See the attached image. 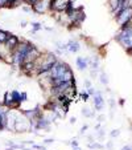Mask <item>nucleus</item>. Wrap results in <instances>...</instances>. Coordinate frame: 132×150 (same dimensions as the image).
Wrapping results in <instances>:
<instances>
[{
	"mask_svg": "<svg viewBox=\"0 0 132 150\" xmlns=\"http://www.w3.org/2000/svg\"><path fill=\"white\" fill-rule=\"evenodd\" d=\"M99 81H101L104 86L108 85V76H107L106 72H101V74H99Z\"/></svg>",
	"mask_w": 132,
	"mask_h": 150,
	"instance_id": "f8f14e48",
	"label": "nucleus"
},
{
	"mask_svg": "<svg viewBox=\"0 0 132 150\" xmlns=\"http://www.w3.org/2000/svg\"><path fill=\"white\" fill-rule=\"evenodd\" d=\"M6 150H15V149H13V147H7Z\"/></svg>",
	"mask_w": 132,
	"mask_h": 150,
	"instance_id": "4c0bfd02",
	"label": "nucleus"
},
{
	"mask_svg": "<svg viewBox=\"0 0 132 150\" xmlns=\"http://www.w3.org/2000/svg\"><path fill=\"white\" fill-rule=\"evenodd\" d=\"M73 150H82V149L79 146H77V147H73Z\"/></svg>",
	"mask_w": 132,
	"mask_h": 150,
	"instance_id": "f704fd0d",
	"label": "nucleus"
},
{
	"mask_svg": "<svg viewBox=\"0 0 132 150\" xmlns=\"http://www.w3.org/2000/svg\"><path fill=\"white\" fill-rule=\"evenodd\" d=\"M68 145H70L71 147H77V146H79V144H78V141H77V139H71L70 142H68Z\"/></svg>",
	"mask_w": 132,
	"mask_h": 150,
	"instance_id": "4be33fe9",
	"label": "nucleus"
},
{
	"mask_svg": "<svg viewBox=\"0 0 132 150\" xmlns=\"http://www.w3.org/2000/svg\"><path fill=\"white\" fill-rule=\"evenodd\" d=\"M87 93H89V96H94V93H95V88H93V86H91V88H87Z\"/></svg>",
	"mask_w": 132,
	"mask_h": 150,
	"instance_id": "b1692460",
	"label": "nucleus"
},
{
	"mask_svg": "<svg viewBox=\"0 0 132 150\" xmlns=\"http://www.w3.org/2000/svg\"><path fill=\"white\" fill-rule=\"evenodd\" d=\"M104 118H106V116H104V114H101V116L98 117V122H99V124H101V122H103Z\"/></svg>",
	"mask_w": 132,
	"mask_h": 150,
	"instance_id": "c85d7f7f",
	"label": "nucleus"
},
{
	"mask_svg": "<svg viewBox=\"0 0 132 150\" xmlns=\"http://www.w3.org/2000/svg\"><path fill=\"white\" fill-rule=\"evenodd\" d=\"M87 147H89V149H91V150H102V149H104L103 145L99 144V142H95V141L89 142V144H87Z\"/></svg>",
	"mask_w": 132,
	"mask_h": 150,
	"instance_id": "9d476101",
	"label": "nucleus"
},
{
	"mask_svg": "<svg viewBox=\"0 0 132 150\" xmlns=\"http://www.w3.org/2000/svg\"><path fill=\"white\" fill-rule=\"evenodd\" d=\"M20 41H21V40H20L19 36H16V35L11 33V35L8 36V39H7V41L3 44V47L6 48L7 52H12V51H15V49L19 47Z\"/></svg>",
	"mask_w": 132,
	"mask_h": 150,
	"instance_id": "20e7f679",
	"label": "nucleus"
},
{
	"mask_svg": "<svg viewBox=\"0 0 132 150\" xmlns=\"http://www.w3.org/2000/svg\"><path fill=\"white\" fill-rule=\"evenodd\" d=\"M85 86H86V89L87 88H91L93 85H91V81L90 80H85Z\"/></svg>",
	"mask_w": 132,
	"mask_h": 150,
	"instance_id": "bb28decb",
	"label": "nucleus"
},
{
	"mask_svg": "<svg viewBox=\"0 0 132 150\" xmlns=\"http://www.w3.org/2000/svg\"><path fill=\"white\" fill-rule=\"evenodd\" d=\"M93 102H94V108H95L96 112H102L104 108V97L103 93L101 91H95L93 96Z\"/></svg>",
	"mask_w": 132,
	"mask_h": 150,
	"instance_id": "39448f33",
	"label": "nucleus"
},
{
	"mask_svg": "<svg viewBox=\"0 0 132 150\" xmlns=\"http://www.w3.org/2000/svg\"><path fill=\"white\" fill-rule=\"evenodd\" d=\"M50 3H52V0H41L36 6L32 7V9H33V12L37 15H44V13H46V12H52Z\"/></svg>",
	"mask_w": 132,
	"mask_h": 150,
	"instance_id": "7ed1b4c3",
	"label": "nucleus"
},
{
	"mask_svg": "<svg viewBox=\"0 0 132 150\" xmlns=\"http://www.w3.org/2000/svg\"><path fill=\"white\" fill-rule=\"evenodd\" d=\"M21 1H23L24 4H28V1H29V0H21Z\"/></svg>",
	"mask_w": 132,
	"mask_h": 150,
	"instance_id": "e433bc0d",
	"label": "nucleus"
},
{
	"mask_svg": "<svg viewBox=\"0 0 132 150\" xmlns=\"http://www.w3.org/2000/svg\"><path fill=\"white\" fill-rule=\"evenodd\" d=\"M9 96H11L12 101L15 102L16 105H19V106H21V96H20V92L16 91V89H13V91L9 92Z\"/></svg>",
	"mask_w": 132,
	"mask_h": 150,
	"instance_id": "1a4fd4ad",
	"label": "nucleus"
},
{
	"mask_svg": "<svg viewBox=\"0 0 132 150\" xmlns=\"http://www.w3.org/2000/svg\"><path fill=\"white\" fill-rule=\"evenodd\" d=\"M69 122H70L71 125H74V124H75V122H77V118H75V117H71V118H70V121H69Z\"/></svg>",
	"mask_w": 132,
	"mask_h": 150,
	"instance_id": "473e14b6",
	"label": "nucleus"
},
{
	"mask_svg": "<svg viewBox=\"0 0 132 150\" xmlns=\"http://www.w3.org/2000/svg\"><path fill=\"white\" fill-rule=\"evenodd\" d=\"M119 105H120V106H123V105L124 104H126V100H124V98H119Z\"/></svg>",
	"mask_w": 132,
	"mask_h": 150,
	"instance_id": "7c9ffc66",
	"label": "nucleus"
},
{
	"mask_svg": "<svg viewBox=\"0 0 132 150\" xmlns=\"http://www.w3.org/2000/svg\"><path fill=\"white\" fill-rule=\"evenodd\" d=\"M79 98L82 100V101H89V98H90V96H89V93H87V92H81V93H79Z\"/></svg>",
	"mask_w": 132,
	"mask_h": 150,
	"instance_id": "f3484780",
	"label": "nucleus"
},
{
	"mask_svg": "<svg viewBox=\"0 0 132 150\" xmlns=\"http://www.w3.org/2000/svg\"><path fill=\"white\" fill-rule=\"evenodd\" d=\"M131 129H132V125H131Z\"/></svg>",
	"mask_w": 132,
	"mask_h": 150,
	"instance_id": "58836bf2",
	"label": "nucleus"
},
{
	"mask_svg": "<svg viewBox=\"0 0 132 150\" xmlns=\"http://www.w3.org/2000/svg\"><path fill=\"white\" fill-rule=\"evenodd\" d=\"M89 60H90V57H82V56L77 57L75 65L78 68V71H86L89 68Z\"/></svg>",
	"mask_w": 132,
	"mask_h": 150,
	"instance_id": "0eeeda50",
	"label": "nucleus"
},
{
	"mask_svg": "<svg viewBox=\"0 0 132 150\" xmlns=\"http://www.w3.org/2000/svg\"><path fill=\"white\" fill-rule=\"evenodd\" d=\"M27 25H28V23H27L25 20H23V21H21V23H20V27H21V28H25Z\"/></svg>",
	"mask_w": 132,
	"mask_h": 150,
	"instance_id": "c756f323",
	"label": "nucleus"
},
{
	"mask_svg": "<svg viewBox=\"0 0 132 150\" xmlns=\"http://www.w3.org/2000/svg\"><path fill=\"white\" fill-rule=\"evenodd\" d=\"M0 61H3V53L0 52Z\"/></svg>",
	"mask_w": 132,
	"mask_h": 150,
	"instance_id": "c9c22d12",
	"label": "nucleus"
},
{
	"mask_svg": "<svg viewBox=\"0 0 132 150\" xmlns=\"http://www.w3.org/2000/svg\"><path fill=\"white\" fill-rule=\"evenodd\" d=\"M87 129H89V125H83V126L81 127V130H79V136H83V134L86 133Z\"/></svg>",
	"mask_w": 132,
	"mask_h": 150,
	"instance_id": "412c9836",
	"label": "nucleus"
},
{
	"mask_svg": "<svg viewBox=\"0 0 132 150\" xmlns=\"http://www.w3.org/2000/svg\"><path fill=\"white\" fill-rule=\"evenodd\" d=\"M82 114H83L85 117H87V118H93L94 117V113L90 110V108H83L82 109Z\"/></svg>",
	"mask_w": 132,
	"mask_h": 150,
	"instance_id": "2eb2a0df",
	"label": "nucleus"
},
{
	"mask_svg": "<svg viewBox=\"0 0 132 150\" xmlns=\"http://www.w3.org/2000/svg\"><path fill=\"white\" fill-rule=\"evenodd\" d=\"M40 29H42V24L41 23H38V21H33L32 23V31H31V33H36V32H38Z\"/></svg>",
	"mask_w": 132,
	"mask_h": 150,
	"instance_id": "ddd939ff",
	"label": "nucleus"
},
{
	"mask_svg": "<svg viewBox=\"0 0 132 150\" xmlns=\"http://www.w3.org/2000/svg\"><path fill=\"white\" fill-rule=\"evenodd\" d=\"M69 68H70V65H69L68 62L58 60V61L56 62V65H54L53 68L50 69V72H49V76H50L52 80H53V79H58V77H62L65 74V72L68 71Z\"/></svg>",
	"mask_w": 132,
	"mask_h": 150,
	"instance_id": "f257e3e1",
	"label": "nucleus"
},
{
	"mask_svg": "<svg viewBox=\"0 0 132 150\" xmlns=\"http://www.w3.org/2000/svg\"><path fill=\"white\" fill-rule=\"evenodd\" d=\"M9 35H11L9 32H7V31H4V29L0 28V45H3L4 42L7 41V39H8Z\"/></svg>",
	"mask_w": 132,
	"mask_h": 150,
	"instance_id": "9b49d317",
	"label": "nucleus"
},
{
	"mask_svg": "<svg viewBox=\"0 0 132 150\" xmlns=\"http://www.w3.org/2000/svg\"><path fill=\"white\" fill-rule=\"evenodd\" d=\"M66 44H68V52H70V53H77V52L81 49V42H79L78 40L70 39Z\"/></svg>",
	"mask_w": 132,
	"mask_h": 150,
	"instance_id": "6e6552de",
	"label": "nucleus"
},
{
	"mask_svg": "<svg viewBox=\"0 0 132 150\" xmlns=\"http://www.w3.org/2000/svg\"><path fill=\"white\" fill-rule=\"evenodd\" d=\"M120 150H132V145H124Z\"/></svg>",
	"mask_w": 132,
	"mask_h": 150,
	"instance_id": "cd10ccee",
	"label": "nucleus"
},
{
	"mask_svg": "<svg viewBox=\"0 0 132 150\" xmlns=\"http://www.w3.org/2000/svg\"><path fill=\"white\" fill-rule=\"evenodd\" d=\"M42 142H44V145H50V144H53L54 142V139L53 138H46V139H44Z\"/></svg>",
	"mask_w": 132,
	"mask_h": 150,
	"instance_id": "393cba45",
	"label": "nucleus"
},
{
	"mask_svg": "<svg viewBox=\"0 0 132 150\" xmlns=\"http://www.w3.org/2000/svg\"><path fill=\"white\" fill-rule=\"evenodd\" d=\"M119 134H120V129H114V130L110 132V137L111 138H116V137H119Z\"/></svg>",
	"mask_w": 132,
	"mask_h": 150,
	"instance_id": "a211bd4d",
	"label": "nucleus"
},
{
	"mask_svg": "<svg viewBox=\"0 0 132 150\" xmlns=\"http://www.w3.org/2000/svg\"><path fill=\"white\" fill-rule=\"evenodd\" d=\"M131 19H132V6L124 9V11L122 12V13L119 15L118 17H115L116 23H118L119 25H123V24H126V23H128V21H131Z\"/></svg>",
	"mask_w": 132,
	"mask_h": 150,
	"instance_id": "423d86ee",
	"label": "nucleus"
},
{
	"mask_svg": "<svg viewBox=\"0 0 132 150\" xmlns=\"http://www.w3.org/2000/svg\"><path fill=\"white\" fill-rule=\"evenodd\" d=\"M20 96H21V104L28 101V93L27 92H20Z\"/></svg>",
	"mask_w": 132,
	"mask_h": 150,
	"instance_id": "6ab92c4d",
	"label": "nucleus"
},
{
	"mask_svg": "<svg viewBox=\"0 0 132 150\" xmlns=\"http://www.w3.org/2000/svg\"><path fill=\"white\" fill-rule=\"evenodd\" d=\"M101 127H102V125H101V124H98V125H96V126H95V130H99Z\"/></svg>",
	"mask_w": 132,
	"mask_h": 150,
	"instance_id": "72a5a7b5",
	"label": "nucleus"
},
{
	"mask_svg": "<svg viewBox=\"0 0 132 150\" xmlns=\"http://www.w3.org/2000/svg\"><path fill=\"white\" fill-rule=\"evenodd\" d=\"M23 9H24L25 12H31V13L33 12V9H32V7H31V6H24V7H23Z\"/></svg>",
	"mask_w": 132,
	"mask_h": 150,
	"instance_id": "a878e982",
	"label": "nucleus"
},
{
	"mask_svg": "<svg viewBox=\"0 0 132 150\" xmlns=\"http://www.w3.org/2000/svg\"><path fill=\"white\" fill-rule=\"evenodd\" d=\"M32 149H36V150H46V147L44 146V145H36V144H33V145H32Z\"/></svg>",
	"mask_w": 132,
	"mask_h": 150,
	"instance_id": "aec40b11",
	"label": "nucleus"
},
{
	"mask_svg": "<svg viewBox=\"0 0 132 150\" xmlns=\"http://www.w3.org/2000/svg\"><path fill=\"white\" fill-rule=\"evenodd\" d=\"M54 53H56V56H57V54H58V56H61V54L64 53V52H62V51H59V49H57V48H56V51H54Z\"/></svg>",
	"mask_w": 132,
	"mask_h": 150,
	"instance_id": "2f4dec72",
	"label": "nucleus"
},
{
	"mask_svg": "<svg viewBox=\"0 0 132 150\" xmlns=\"http://www.w3.org/2000/svg\"><path fill=\"white\" fill-rule=\"evenodd\" d=\"M119 1L120 0H108V7H110V11L114 12L116 9V7L119 6Z\"/></svg>",
	"mask_w": 132,
	"mask_h": 150,
	"instance_id": "4468645a",
	"label": "nucleus"
},
{
	"mask_svg": "<svg viewBox=\"0 0 132 150\" xmlns=\"http://www.w3.org/2000/svg\"><path fill=\"white\" fill-rule=\"evenodd\" d=\"M106 149L107 150H112L114 149V142L112 141H108V142H107V144H106Z\"/></svg>",
	"mask_w": 132,
	"mask_h": 150,
	"instance_id": "5701e85b",
	"label": "nucleus"
},
{
	"mask_svg": "<svg viewBox=\"0 0 132 150\" xmlns=\"http://www.w3.org/2000/svg\"><path fill=\"white\" fill-rule=\"evenodd\" d=\"M19 110H20V113L23 114V116L25 117V118L28 120L32 125H33L34 122H36L37 120L42 116V114H44L40 106H36L34 109H19Z\"/></svg>",
	"mask_w": 132,
	"mask_h": 150,
	"instance_id": "f03ea898",
	"label": "nucleus"
},
{
	"mask_svg": "<svg viewBox=\"0 0 132 150\" xmlns=\"http://www.w3.org/2000/svg\"><path fill=\"white\" fill-rule=\"evenodd\" d=\"M56 47H57V49H59V51H68V44H66V42H59V41H57L56 42Z\"/></svg>",
	"mask_w": 132,
	"mask_h": 150,
	"instance_id": "dca6fc26",
	"label": "nucleus"
}]
</instances>
